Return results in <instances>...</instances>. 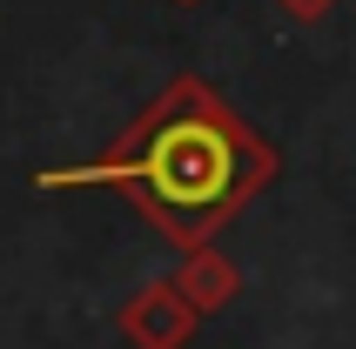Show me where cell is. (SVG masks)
Wrapping results in <instances>:
<instances>
[{
  "label": "cell",
  "mask_w": 356,
  "mask_h": 349,
  "mask_svg": "<svg viewBox=\"0 0 356 349\" xmlns=\"http://www.w3.org/2000/svg\"><path fill=\"white\" fill-rule=\"evenodd\" d=\"M276 174L269 141L209 88V81H168L135 128L101 161L60 174V181H115L155 215L175 242H202Z\"/></svg>",
  "instance_id": "obj_1"
},
{
  "label": "cell",
  "mask_w": 356,
  "mask_h": 349,
  "mask_svg": "<svg viewBox=\"0 0 356 349\" xmlns=\"http://www.w3.org/2000/svg\"><path fill=\"white\" fill-rule=\"evenodd\" d=\"M282 7H289V14H302V20H316V14H330L337 0H282Z\"/></svg>",
  "instance_id": "obj_2"
}]
</instances>
